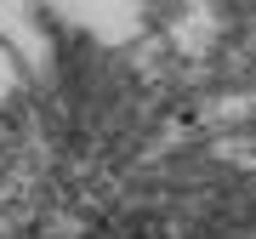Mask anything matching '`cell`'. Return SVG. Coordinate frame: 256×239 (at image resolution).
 <instances>
[{
	"mask_svg": "<svg viewBox=\"0 0 256 239\" xmlns=\"http://www.w3.org/2000/svg\"><path fill=\"white\" fill-rule=\"evenodd\" d=\"M63 239H102V234H63Z\"/></svg>",
	"mask_w": 256,
	"mask_h": 239,
	"instance_id": "cell-2",
	"label": "cell"
},
{
	"mask_svg": "<svg viewBox=\"0 0 256 239\" xmlns=\"http://www.w3.org/2000/svg\"><path fill=\"white\" fill-rule=\"evenodd\" d=\"M68 148L131 239H256V0H52Z\"/></svg>",
	"mask_w": 256,
	"mask_h": 239,
	"instance_id": "cell-1",
	"label": "cell"
}]
</instances>
